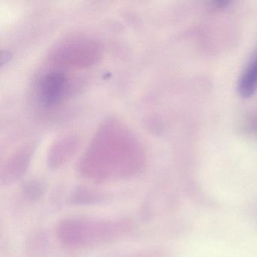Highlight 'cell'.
Listing matches in <instances>:
<instances>
[{
	"label": "cell",
	"instance_id": "5",
	"mask_svg": "<svg viewBox=\"0 0 257 257\" xmlns=\"http://www.w3.org/2000/svg\"><path fill=\"white\" fill-rule=\"evenodd\" d=\"M24 194L27 198H29L30 200H37L40 197L43 196L45 192V187L41 183H32L30 182L29 183H27L23 189Z\"/></svg>",
	"mask_w": 257,
	"mask_h": 257
},
{
	"label": "cell",
	"instance_id": "3",
	"mask_svg": "<svg viewBox=\"0 0 257 257\" xmlns=\"http://www.w3.org/2000/svg\"><path fill=\"white\" fill-rule=\"evenodd\" d=\"M257 90V55L245 69L238 85V91L244 98L252 97Z\"/></svg>",
	"mask_w": 257,
	"mask_h": 257
},
{
	"label": "cell",
	"instance_id": "1",
	"mask_svg": "<svg viewBox=\"0 0 257 257\" xmlns=\"http://www.w3.org/2000/svg\"><path fill=\"white\" fill-rule=\"evenodd\" d=\"M128 227L124 221L67 219L60 222L57 234L66 246L82 247L114 240L124 234Z\"/></svg>",
	"mask_w": 257,
	"mask_h": 257
},
{
	"label": "cell",
	"instance_id": "2",
	"mask_svg": "<svg viewBox=\"0 0 257 257\" xmlns=\"http://www.w3.org/2000/svg\"><path fill=\"white\" fill-rule=\"evenodd\" d=\"M68 82L65 74L52 72L46 75L39 85V97L42 104L46 107L55 106L65 96Z\"/></svg>",
	"mask_w": 257,
	"mask_h": 257
},
{
	"label": "cell",
	"instance_id": "4",
	"mask_svg": "<svg viewBox=\"0 0 257 257\" xmlns=\"http://www.w3.org/2000/svg\"><path fill=\"white\" fill-rule=\"evenodd\" d=\"M102 195L91 189L82 188L76 191L73 196V203L76 204H90L101 201Z\"/></svg>",
	"mask_w": 257,
	"mask_h": 257
},
{
	"label": "cell",
	"instance_id": "6",
	"mask_svg": "<svg viewBox=\"0 0 257 257\" xmlns=\"http://www.w3.org/2000/svg\"><path fill=\"white\" fill-rule=\"evenodd\" d=\"M254 127H255V130H256V132H257V121H256V123H255V126H254Z\"/></svg>",
	"mask_w": 257,
	"mask_h": 257
}]
</instances>
